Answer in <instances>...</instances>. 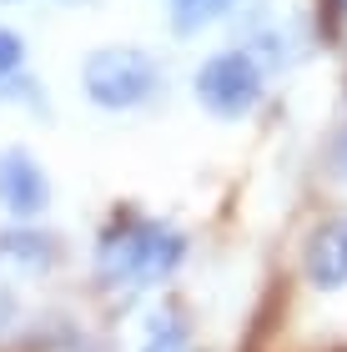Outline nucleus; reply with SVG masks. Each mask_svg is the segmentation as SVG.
<instances>
[{
  "label": "nucleus",
  "mask_w": 347,
  "mask_h": 352,
  "mask_svg": "<svg viewBox=\"0 0 347 352\" xmlns=\"http://www.w3.org/2000/svg\"><path fill=\"white\" fill-rule=\"evenodd\" d=\"M297 272L312 292L333 297L347 287V212L317 217L302 232V247H297Z\"/></svg>",
  "instance_id": "5"
},
{
  "label": "nucleus",
  "mask_w": 347,
  "mask_h": 352,
  "mask_svg": "<svg viewBox=\"0 0 347 352\" xmlns=\"http://www.w3.org/2000/svg\"><path fill=\"white\" fill-rule=\"evenodd\" d=\"M327 171H333L337 182H347V121L333 131V141H327Z\"/></svg>",
  "instance_id": "10"
},
{
  "label": "nucleus",
  "mask_w": 347,
  "mask_h": 352,
  "mask_svg": "<svg viewBox=\"0 0 347 352\" xmlns=\"http://www.w3.org/2000/svg\"><path fill=\"white\" fill-rule=\"evenodd\" d=\"M0 6H30V0H0Z\"/></svg>",
  "instance_id": "13"
},
{
  "label": "nucleus",
  "mask_w": 347,
  "mask_h": 352,
  "mask_svg": "<svg viewBox=\"0 0 347 352\" xmlns=\"http://www.w3.org/2000/svg\"><path fill=\"white\" fill-rule=\"evenodd\" d=\"M25 66H30V41H25V30L10 25V21H0V86L15 81V76H25Z\"/></svg>",
  "instance_id": "9"
},
{
  "label": "nucleus",
  "mask_w": 347,
  "mask_h": 352,
  "mask_svg": "<svg viewBox=\"0 0 347 352\" xmlns=\"http://www.w3.org/2000/svg\"><path fill=\"white\" fill-rule=\"evenodd\" d=\"M15 317H21V302H15V292H10L5 282H0V332H5Z\"/></svg>",
  "instance_id": "11"
},
{
  "label": "nucleus",
  "mask_w": 347,
  "mask_h": 352,
  "mask_svg": "<svg viewBox=\"0 0 347 352\" xmlns=\"http://www.w3.org/2000/svg\"><path fill=\"white\" fill-rule=\"evenodd\" d=\"M76 81H81V96L96 111H106V116H136V111H146L166 91V71L146 45L106 41L81 56Z\"/></svg>",
  "instance_id": "2"
},
{
  "label": "nucleus",
  "mask_w": 347,
  "mask_h": 352,
  "mask_svg": "<svg viewBox=\"0 0 347 352\" xmlns=\"http://www.w3.org/2000/svg\"><path fill=\"white\" fill-rule=\"evenodd\" d=\"M333 10L342 15V21H347V0H333Z\"/></svg>",
  "instance_id": "12"
},
{
  "label": "nucleus",
  "mask_w": 347,
  "mask_h": 352,
  "mask_svg": "<svg viewBox=\"0 0 347 352\" xmlns=\"http://www.w3.org/2000/svg\"><path fill=\"white\" fill-rule=\"evenodd\" d=\"M60 262H66V242L51 227H41V221H10L0 232V267L41 277V272H56Z\"/></svg>",
  "instance_id": "6"
},
{
  "label": "nucleus",
  "mask_w": 347,
  "mask_h": 352,
  "mask_svg": "<svg viewBox=\"0 0 347 352\" xmlns=\"http://www.w3.org/2000/svg\"><path fill=\"white\" fill-rule=\"evenodd\" d=\"M56 201V182L30 146H0V212L10 221H41Z\"/></svg>",
  "instance_id": "4"
},
{
  "label": "nucleus",
  "mask_w": 347,
  "mask_h": 352,
  "mask_svg": "<svg viewBox=\"0 0 347 352\" xmlns=\"http://www.w3.org/2000/svg\"><path fill=\"white\" fill-rule=\"evenodd\" d=\"M267 91H272V66L242 41L216 45V51L201 56V66L192 71V101L222 126H236V121L257 116L267 106Z\"/></svg>",
  "instance_id": "3"
},
{
  "label": "nucleus",
  "mask_w": 347,
  "mask_h": 352,
  "mask_svg": "<svg viewBox=\"0 0 347 352\" xmlns=\"http://www.w3.org/2000/svg\"><path fill=\"white\" fill-rule=\"evenodd\" d=\"M342 101H347V91H342Z\"/></svg>",
  "instance_id": "14"
},
{
  "label": "nucleus",
  "mask_w": 347,
  "mask_h": 352,
  "mask_svg": "<svg viewBox=\"0 0 347 352\" xmlns=\"http://www.w3.org/2000/svg\"><path fill=\"white\" fill-rule=\"evenodd\" d=\"M247 0H166V30L177 41H201L207 30L236 21Z\"/></svg>",
  "instance_id": "7"
},
{
  "label": "nucleus",
  "mask_w": 347,
  "mask_h": 352,
  "mask_svg": "<svg viewBox=\"0 0 347 352\" xmlns=\"http://www.w3.org/2000/svg\"><path fill=\"white\" fill-rule=\"evenodd\" d=\"M186 252H192V236L177 221L146 217L136 206H116L106 217V227L96 232L91 272H96V287H106V292H146V287H161L177 277Z\"/></svg>",
  "instance_id": "1"
},
{
  "label": "nucleus",
  "mask_w": 347,
  "mask_h": 352,
  "mask_svg": "<svg viewBox=\"0 0 347 352\" xmlns=\"http://www.w3.org/2000/svg\"><path fill=\"white\" fill-rule=\"evenodd\" d=\"M136 352H192V327H186L177 302H166L146 317V338H141Z\"/></svg>",
  "instance_id": "8"
}]
</instances>
